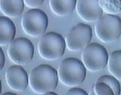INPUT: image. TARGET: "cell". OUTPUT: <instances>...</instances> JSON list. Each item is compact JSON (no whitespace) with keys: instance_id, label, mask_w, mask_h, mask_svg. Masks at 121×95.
I'll list each match as a JSON object with an SVG mask.
<instances>
[{"instance_id":"cell-20","label":"cell","mask_w":121,"mask_h":95,"mask_svg":"<svg viewBox=\"0 0 121 95\" xmlns=\"http://www.w3.org/2000/svg\"><path fill=\"white\" fill-rule=\"evenodd\" d=\"M1 70H2L4 66L5 57L2 48H1Z\"/></svg>"},{"instance_id":"cell-18","label":"cell","mask_w":121,"mask_h":95,"mask_svg":"<svg viewBox=\"0 0 121 95\" xmlns=\"http://www.w3.org/2000/svg\"><path fill=\"white\" fill-rule=\"evenodd\" d=\"M25 4L28 8L36 9L42 5L44 0H24Z\"/></svg>"},{"instance_id":"cell-21","label":"cell","mask_w":121,"mask_h":95,"mask_svg":"<svg viewBox=\"0 0 121 95\" xmlns=\"http://www.w3.org/2000/svg\"><path fill=\"white\" fill-rule=\"evenodd\" d=\"M43 95H57V94L54 92H53L52 91H50V92H47L46 93L44 94Z\"/></svg>"},{"instance_id":"cell-12","label":"cell","mask_w":121,"mask_h":95,"mask_svg":"<svg viewBox=\"0 0 121 95\" xmlns=\"http://www.w3.org/2000/svg\"><path fill=\"white\" fill-rule=\"evenodd\" d=\"M24 0H0L1 10L7 17L16 18L24 10Z\"/></svg>"},{"instance_id":"cell-9","label":"cell","mask_w":121,"mask_h":95,"mask_svg":"<svg viewBox=\"0 0 121 95\" xmlns=\"http://www.w3.org/2000/svg\"><path fill=\"white\" fill-rule=\"evenodd\" d=\"M76 9L79 17L87 23L98 21L104 12L99 0H77Z\"/></svg>"},{"instance_id":"cell-15","label":"cell","mask_w":121,"mask_h":95,"mask_svg":"<svg viewBox=\"0 0 121 95\" xmlns=\"http://www.w3.org/2000/svg\"><path fill=\"white\" fill-rule=\"evenodd\" d=\"M99 3L107 14L116 15L121 12V0H99Z\"/></svg>"},{"instance_id":"cell-8","label":"cell","mask_w":121,"mask_h":95,"mask_svg":"<svg viewBox=\"0 0 121 95\" xmlns=\"http://www.w3.org/2000/svg\"><path fill=\"white\" fill-rule=\"evenodd\" d=\"M7 52L10 60L14 63L23 65L32 60L34 48L30 41L21 37L15 39L9 44Z\"/></svg>"},{"instance_id":"cell-16","label":"cell","mask_w":121,"mask_h":95,"mask_svg":"<svg viewBox=\"0 0 121 95\" xmlns=\"http://www.w3.org/2000/svg\"><path fill=\"white\" fill-rule=\"evenodd\" d=\"M97 82H102L108 84L113 91L114 95H119L121 93V85L115 77L110 75H103L98 78Z\"/></svg>"},{"instance_id":"cell-14","label":"cell","mask_w":121,"mask_h":95,"mask_svg":"<svg viewBox=\"0 0 121 95\" xmlns=\"http://www.w3.org/2000/svg\"><path fill=\"white\" fill-rule=\"evenodd\" d=\"M108 70L110 74L121 81V50L111 53L108 61Z\"/></svg>"},{"instance_id":"cell-13","label":"cell","mask_w":121,"mask_h":95,"mask_svg":"<svg viewBox=\"0 0 121 95\" xmlns=\"http://www.w3.org/2000/svg\"><path fill=\"white\" fill-rule=\"evenodd\" d=\"M77 0H49L51 11L57 16L65 17L73 12Z\"/></svg>"},{"instance_id":"cell-6","label":"cell","mask_w":121,"mask_h":95,"mask_svg":"<svg viewBox=\"0 0 121 95\" xmlns=\"http://www.w3.org/2000/svg\"><path fill=\"white\" fill-rule=\"evenodd\" d=\"M21 25L22 30L27 35L37 37L46 31L48 25V17L42 10L31 9L24 14Z\"/></svg>"},{"instance_id":"cell-11","label":"cell","mask_w":121,"mask_h":95,"mask_svg":"<svg viewBox=\"0 0 121 95\" xmlns=\"http://www.w3.org/2000/svg\"><path fill=\"white\" fill-rule=\"evenodd\" d=\"M16 29L13 22L6 16L0 17V45L6 46L14 40Z\"/></svg>"},{"instance_id":"cell-10","label":"cell","mask_w":121,"mask_h":95,"mask_svg":"<svg viewBox=\"0 0 121 95\" xmlns=\"http://www.w3.org/2000/svg\"><path fill=\"white\" fill-rule=\"evenodd\" d=\"M7 84L10 88L17 92L26 89L29 83V78L26 72L20 65H13L5 72Z\"/></svg>"},{"instance_id":"cell-2","label":"cell","mask_w":121,"mask_h":95,"mask_svg":"<svg viewBox=\"0 0 121 95\" xmlns=\"http://www.w3.org/2000/svg\"><path fill=\"white\" fill-rule=\"evenodd\" d=\"M59 79L67 87L82 84L86 78V69L82 62L75 58H67L60 62L58 68Z\"/></svg>"},{"instance_id":"cell-1","label":"cell","mask_w":121,"mask_h":95,"mask_svg":"<svg viewBox=\"0 0 121 95\" xmlns=\"http://www.w3.org/2000/svg\"><path fill=\"white\" fill-rule=\"evenodd\" d=\"M58 81L57 71L48 64H41L34 68L29 78L30 88L36 93L43 95L54 91Z\"/></svg>"},{"instance_id":"cell-5","label":"cell","mask_w":121,"mask_h":95,"mask_svg":"<svg viewBox=\"0 0 121 95\" xmlns=\"http://www.w3.org/2000/svg\"><path fill=\"white\" fill-rule=\"evenodd\" d=\"M81 60L87 70L90 72H98L107 65L108 55L107 49L98 43L89 44L81 54Z\"/></svg>"},{"instance_id":"cell-22","label":"cell","mask_w":121,"mask_h":95,"mask_svg":"<svg viewBox=\"0 0 121 95\" xmlns=\"http://www.w3.org/2000/svg\"><path fill=\"white\" fill-rule=\"evenodd\" d=\"M7 94H11V95H13L14 94L13 93H5L4 94V95H7Z\"/></svg>"},{"instance_id":"cell-4","label":"cell","mask_w":121,"mask_h":95,"mask_svg":"<svg viewBox=\"0 0 121 95\" xmlns=\"http://www.w3.org/2000/svg\"><path fill=\"white\" fill-rule=\"evenodd\" d=\"M95 32L98 39L103 43H111L121 35V19L116 15L107 14L97 22Z\"/></svg>"},{"instance_id":"cell-19","label":"cell","mask_w":121,"mask_h":95,"mask_svg":"<svg viewBox=\"0 0 121 95\" xmlns=\"http://www.w3.org/2000/svg\"><path fill=\"white\" fill-rule=\"evenodd\" d=\"M67 95H87L88 94L84 90L79 88L74 87L70 89L67 92Z\"/></svg>"},{"instance_id":"cell-17","label":"cell","mask_w":121,"mask_h":95,"mask_svg":"<svg viewBox=\"0 0 121 95\" xmlns=\"http://www.w3.org/2000/svg\"><path fill=\"white\" fill-rule=\"evenodd\" d=\"M93 94L96 95H113V90L106 83L102 82H97L93 86Z\"/></svg>"},{"instance_id":"cell-3","label":"cell","mask_w":121,"mask_h":95,"mask_svg":"<svg viewBox=\"0 0 121 95\" xmlns=\"http://www.w3.org/2000/svg\"><path fill=\"white\" fill-rule=\"evenodd\" d=\"M66 47L65 39L59 33L50 32L42 36L38 45L39 55L48 61H55L64 54Z\"/></svg>"},{"instance_id":"cell-7","label":"cell","mask_w":121,"mask_h":95,"mask_svg":"<svg viewBox=\"0 0 121 95\" xmlns=\"http://www.w3.org/2000/svg\"><path fill=\"white\" fill-rule=\"evenodd\" d=\"M92 38V28L80 23L72 27L65 36L66 45L69 51L78 52L88 45Z\"/></svg>"}]
</instances>
